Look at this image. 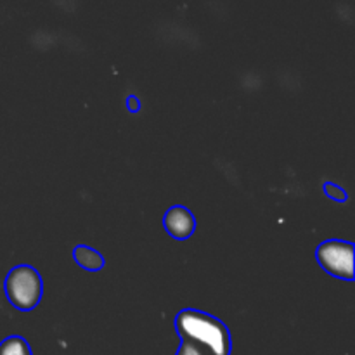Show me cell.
<instances>
[{
  "instance_id": "9",
  "label": "cell",
  "mask_w": 355,
  "mask_h": 355,
  "mask_svg": "<svg viewBox=\"0 0 355 355\" xmlns=\"http://www.w3.org/2000/svg\"><path fill=\"white\" fill-rule=\"evenodd\" d=\"M127 107L130 113H139V110H141V103H139L137 97L128 96L127 97Z\"/></svg>"
},
{
  "instance_id": "8",
  "label": "cell",
  "mask_w": 355,
  "mask_h": 355,
  "mask_svg": "<svg viewBox=\"0 0 355 355\" xmlns=\"http://www.w3.org/2000/svg\"><path fill=\"white\" fill-rule=\"evenodd\" d=\"M177 355H208V354L207 350L201 349V347L196 345V343L189 342V340H182Z\"/></svg>"
},
{
  "instance_id": "1",
  "label": "cell",
  "mask_w": 355,
  "mask_h": 355,
  "mask_svg": "<svg viewBox=\"0 0 355 355\" xmlns=\"http://www.w3.org/2000/svg\"><path fill=\"white\" fill-rule=\"evenodd\" d=\"M175 328L180 340H189L208 355H231L232 340L227 326L207 312L184 309L177 314Z\"/></svg>"
},
{
  "instance_id": "5",
  "label": "cell",
  "mask_w": 355,
  "mask_h": 355,
  "mask_svg": "<svg viewBox=\"0 0 355 355\" xmlns=\"http://www.w3.org/2000/svg\"><path fill=\"white\" fill-rule=\"evenodd\" d=\"M73 259L78 263L82 269L90 270V272H97L104 267V259L97 250L90 248V246L78 245L73 250Z\"/></svg>"
},
{
  "instance_id": "2",
  "label": "cell",
  "mask_w": 355,
  "mask_h": 355,
  "mask_svg": "<svg viewBox=\"0 0 355 355\" xmlns=\"http://www.w3.org/2000/svg\"><path fill=\"white\" fill-rule=\"evenodd\" d=\"M6 297L17 311H33L42 300L44 283L37 269L31 266H17L9 270L3 283Z\"/></svg>"
},
{
  "instance_id": "6",
  "label": "cell",
  "mask_w": 355,
  "mask_h": 355,
  "mask_svg": "<svg viewBox=\"0 0 355 355\" xmlns=\"http://www.w3.org/2000/svg\"><path fill=\"white\" fill-rule=\"evenodd\" d=\"M0 355H33L30 345L21 336H9L0 343Z\"/></svg>"
},
{
  "instance_id": "3",
  "label": "cell",
  "mask_w": 355,
  "mask_h": 355,
  "mask_svg": "<svg viewBox=\"0 0 355 355\" xmlns=\"http://www.w3.org/2000/svg\"><path fill=\"white\" fill-rule=\"evenodd\" d=\"M319 266L336 279L354 281V243L328 239L315 250Z\"/></svg>"
},
{
  "instance_id": "7",
  "label": "cell",
  "mask_w": 355,
  "mask_h": 355,
  "mask_svg": "<svg viewBox=\"0 0 355 355\" xmlns=\"http://www.w3.org/2000/svg\"><path fill=\"white\" fill-rule=\"evenodd\" d=\"M322 189H324L326 196L331 198V200L335 201H340V203L347 201V198H349V194H347V191L343 189V187L336 186V184L333 182H326L324 186H322Z\"/></svg>"
},
{
  "instance_id": "4",
  "label": "cell",
  "mask_w": 355,
  "mask_h": 355,
  "mask_svg": "<svg viewBox=\"0 0 355 355\" xmlns=\"http://www.w3.org/2000/svg\"><path fill=\"white\" fill-rule=\"evenodd\" d=\"M163 227L168 232L170 238L182 239L191 238L196 231V218L191 214L189 208L182 207V205H175L166 210L165 217H163Z\"/></svg>"
}]
</instances>
